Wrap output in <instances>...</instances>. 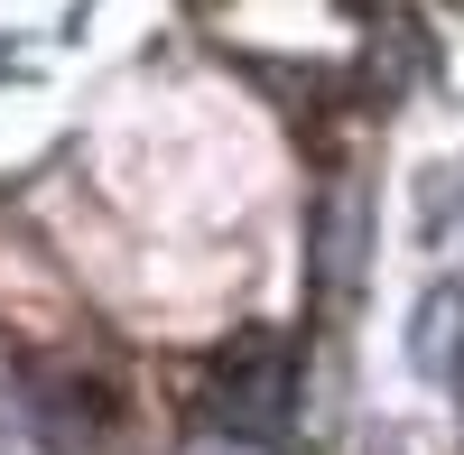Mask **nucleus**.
<instances>
[{"label": "nucleus", "mask_w": 464, "mask_h": 455, "mask_svg": "<svg viewBox=\"0 0 464 455\" xmlns=\"http://www.w3.org/2000/svg\"><path fill=\"white\" fill-rule=\"evenodd\" d=\"M297 409V363L288 344H269V334H251V344H232L223 372H214V419L232 437H279Z\"/></svg>", "instance_id": "f257e3e1"}, {"label": "nucleus", "mask_w": 464, "mask_h": 455, "mask_svg": "<svg viewBox=\"0 0 464 455\" xmlns=\"http://www.w3.org/2000/svg\"><path fill=\"white\" fill-rule=\"evenodd\" d=\"M409 353H418V372H437V382H455V372H464V288H437L428 307H418Z\"/></svg>", "instance_id": "7ed1b4c3"}, {"label": "nucleus", "mask_w": 464, "mask_h": 455, "mask_svg": "<svg viewBox=\"0 0 464 455\" xmlns=\"http://www.w3.org/2000/svg\"><path fill=\"white\" fill-rule=\"evenodd\" d=\"M316 279H325V297H353V279H362V196H353V186H334V196H325Z\"/></svg>", "instance_id": "f03ea898"}]
</instances>
